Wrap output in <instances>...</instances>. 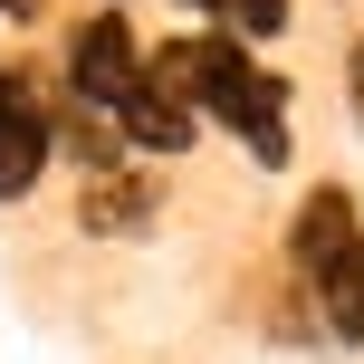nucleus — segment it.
<instances>
[{"label": "nucleus", "instance_id": "f257e3e1", "mask_svg": "<svg viewBox=\"0 0 364 364\" xmlns=\"http://www.w3.org/2000/svg\"><path fill=\"white\" fill-rule=\"evenodd\" d=\"M154 68H164V87L192 106V125L211 115V125H230L259 164H288V87H278L240 38H220V29L211 38H173Z\"/></svg>", "mask_w": 364, "mask_h": 364}, {"label": "nucleus", "instance_id": "f03ea898", "mask_svg": "<svg viewBox=\"0 0 364 364\" xmlns=\"http://www.w3.org/2000/svg\"><path fill=\"white\" fill-rule=\"evenodd\" d=\"M297 278H307L316 316H326V336H364V220L346 192H307V211H297Z\"/></svg>", "mask_w": 364, "mask_h": 364}, {"label": "nucleus", "instance_id": "7ed1b4c3", "mask_svg": "<svg viewBox=\"0 0 364 364\" xmlns=\"http://www.w3.org/2000/svg\"><path fill=\"white\" fill-rule=\"evenodd\" d=\"M144 77H154V58L134 48L125 10H96L87 29L68 38V87L87 96V106H106L115 125H125V115H134V96H144Z\"/></svg>", "mask_w": 364, "mask_h": 364}, {"label": "nucleus", "instance_id": "20e7f679", "mask_svg": "<svg viewBox=\"0 0 364 364\" xmlns=\"http://www.w3.org/2000/svg\"><path fill=\"white\" fill-rule=\"evenodd\" d=\"M48 164V106L19 68H0V201H19Z\"/></svg>", "mask_w": 364, "mask_h": 364}, {"label": "nucleus", "instance_id": "39448f33", "mask_svg": "<svg viewBox=\"0 0 364 364\" xmlns=\"http://www.w3.org/2000/svg\"><path fill=\"white\" fill-rule=\"evenodd\" d=\"M144 211H154L144 182H96V192H87V230H134Z\"/></svg>", "mask_w": 364, "mask_h": 364}, {"label": "nucleus", "instance_id": "423d86ee", "mask_svg": "<svg viewBox=\"0 0 364 364\" xmlns=\"http://www.w3.org/2000/svg\"><path fill=\"white\" fill-rule=\"evenodd\" d=\"M192 10H211L220 29H240V38H278L288 29V0H192Z\"/></svg>", "mask_w": 364, "mask_h": 364}, {"label": "nucleus", "instance_id": "0eeeda50", "mask_svg": "<svg viewBox=\"0 0 364 364\" xmlns=\"http://www.w3.org/2000/svg\"><path fill=\"white\" fill-rule=\"evenodd\" d=\"M0 10H10V19H38V0H0Z\"/></svg>", "mask_w": 364, "mask_h": 364}, {"label": "nucleus", "instance_id": "6e6552de", "mask_svg": "<svg viewBox=\"0 0 364 364\" xmlns=\"http://www.w3.org/2000/svg\"><path fill=\"white\" fill-rule=\"evenodd\" d=\"M355 106H364V48H355Z\"/></svg>", "mask_w": 364, "mask_h": 364}]
</instances>
